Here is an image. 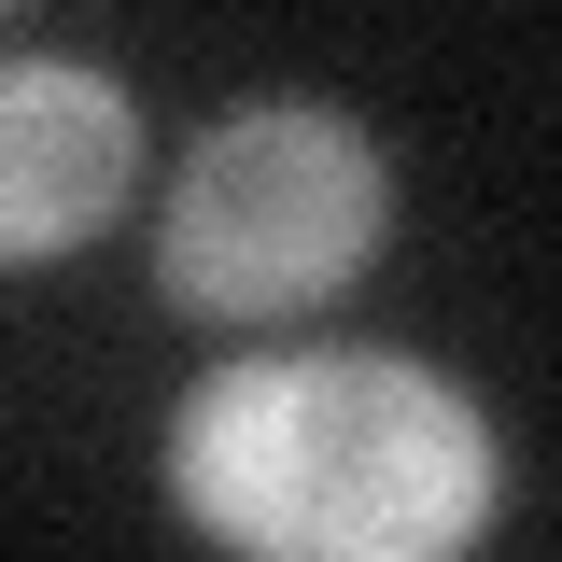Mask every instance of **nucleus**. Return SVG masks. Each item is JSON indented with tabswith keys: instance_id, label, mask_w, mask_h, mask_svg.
Here are the masks:
<instances>
[{
	"instance_id": "nucleus-1",
	"label": "nucleus",
	"mask_w": 562,
	"mask_h": 562,
	"mask_svg": "<svg viewBox=\"0 0 562 562\" xmlns=\"http://www.w3.org/2000/svg\"><path fill=\"white\" fill-rule=\"evenodd\" d=\"M169 492L239 562H464L506 450L436 366L239 351L169 408Z\"/></svg>"
},
{
	"instance_id": "nucleus-2",
	"label": "nucleus",
	"mask_w": 562,
	"mask_h": 562,
	"mask_svg": "<svg viewBox=\"0 0 562 562\" xmlns=\"http://www.w3.org/2000/svg\"><path fill=\"white\" fill-rule=\"evenodd\" d=\"M380 225H394V169L338 99H239L169 169L155 295L183 324H295L338 281H366Z\"/></svg>"
},
{
	"instance_id": "nucleus-3",
	"label": "nucleus",
	"mask_w": 562,
	"mask_h": 562,
	"mask_svg": "<svg viewBox=\"0 0 562 562\" xmlns=\"http://www.w3.org/2000/svg\"><path fill=\"white\" fill-rule=\"evenodd\" d=\"M140 183V113L70 57H0V268L99 239Z\"/></svg>"
}]
</instances>
